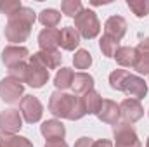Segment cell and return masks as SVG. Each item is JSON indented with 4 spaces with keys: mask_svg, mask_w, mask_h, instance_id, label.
I'll return each mask as SVG.
<instances>
[{
    "mask_svg": "<svg viewBox=\"0 0 149 147\" xmlns=\"http://www.w3.org/2000/svg\"><path fill=\"white\" fill-rule=\"evenodd\" d=\"M26 68H28V62H21V64H17V66H14V68H9L7 71H9V78H12V80H17V81H24V76H26Z\"/></svg>",
    "mask_w": 149,
    "mask_h": 147,
    "instance_id": "f546056e",
    "label": "cell"
},
{
    "mask_svg": "<svg viewBox=\"0 0 149 147\" xmlns=\"http://www.w3.org/2000/svg\"><path fill=\"white\" fill-rule=\"evenodd\" d=\"M40 133L43 135V139L49 140H63L66 135V128L61 123V119H47L40 125Z\"/></svg>",
    "mask_w": 149,
    "mask_h": 147,
    "instance_id": "5bb4252c",
    "label": "cell"
},
{
    "mask_svg": "<svg viewBox=\"0 0 149 147\" xmlns=\"http://www.w3.org/2000/svg\"><path fill=\"white\" fill-rule=\"evenodd\" d=\"M61 10H63L64 16L74 19V17L83 10V5H81L80 0H63V2H61Z\"/></svg>",
    "mask_w": 149,
    "mask_h": 147,
    "instance_id": "4316f807",
    "label": "cell"
},
{
    "mask_svg": "<svg viewBox=\"0 0 149 147\" xmlns=\"http://www.w3.org/2000/svg\"><path fill=\"white\" fill-rule=\"evenodd\" d=\"M130 76V71L127 69H114L109 74V87L116 92H123V85L127 81V78Z\"/></svg>",
    "mask_w": 149,
    "mask_h": 147,
    "instance_id": "d4e9b609",
    "label": "cell"
},
{
    "mask_svg": "<svg viewBox=\"0 0 149 147\" xmlns=\"http://www.w3.org/2000/svg\"><path fill=\"white\" fill-rule=\"evenodd\" d=\"M127 28H128V24H127L125 17H121V16H111L104 23V35H108V37H111L120 42L121 38L125 37Z\"/></svg>",
    "mask_w": 149,
    "mask_h": 147,
    "instance_id": "9a60e30c",
    "label": "cell"
},
{
    "mask_svg": "<svg viewBox=\"0 0 149 147\" xmlns=\"http://www.w3.org/2000/svg\"><path fill=\"white\" fill-rule=\"evenodd\" d=\"M92 147H114L111 140H106V139H99V140H94Z\"/></svg>",
    "mask_w": 149,
    "mask_h": 147,
    "instance_id": "e575fe53",
    "label": "cell"
},
{
    "mask_svg": "<svg viewBox=\"0 0 149 147\" xmlns=\"http://www.w3.org/2000/svg\"><path fill=\"white\" fill-rule=\"evenodd\" d=\"M23 116L19 109H14V107H9V109H3L0 112V132H5V133H17L21 128H23Z\"/></svg>",
    "mask_w": 149,
    "mask_h": 147,
    "instance_id": "9c48e42d",
    "label": "cell"
},
{
    "mask_svg": "<svg viewBox=\"0 0 149 147\" xmlns=\"http://www.w3.org/2000/svg\"><path fill=\"white\" fill-rule=\"evenodd\" d=\"M37 21V14L30 7H21L14 16L7 19L5 24V38L10 43H23L31 35V28Z\"/></svg>",
    "mask_w": 149,
    "mask_h": 147,
    "instance_id": "7a4b0ae2",
    "label": "cell"
},
{
    "mask_svg": "<svg viewBox=\"0 0 149 147\" xmlns=\"http://www.w3.org/2000/svg\"><path fill=\"white\" fill-rule=\"evenodd\" d=\"M40 21L42 26L45 28H56L59 23H61V12L56 10V9H43L37 17Z\"/></svg>",
    "mask_w": 149,
    "mask_h": 147,
    "instance_id": "603a6c76",
    "label": "cell"
},
{
    "mask_svg": "<svg viewBox=\"0 0 149 147\" xmlns=\"http://www.w3.org/2000/svg\"><path fill=\"white\" fill-rule=\"evenodd\" d=\"M50 78V73L47 68H43L42 64H38L35 61H30L28 59V68H26V76H24V81L28 87L31 88H42Z\"/></svg>",
    "mask_w": 149,
    "mask_h": 147,
    "instance_id": "52a82bcc",
    "label": "cell"
},
{
    "mask_svg": "<svg viewBox=\"0 0 149 147\" xmlns=\"http://www.w3.org/2000/svg\"><path fill=\"white\" fill-rule=\"evenodd\" d=\"M99 49H101L104 57H114L116 50L120 49V42L108 37V35H102V38L99 40Z\"/></svg>",
    "mask_w": 149,
    "mask_h": 147,
    "instance_id": "cb8c5ba5",
    "label": "cell"
},
{
    "mask_svg": "<svg viewBox=\"0 0 149 147\" xmlns=\"http://www.w3.org/2000/svg\"><path fill=\"white\" fill-rule=\"evenodd\" d=\"M24 97V85L12 78H2L0 80V99L7 104H17Z\"/></svg>",
    "mask_w": 149,
    "mask_h": 147,
    "instance_id": "5b68a950",
    "label": "cell"
},
{
    "mask_svg": "<svg viewBox=\"0 0 149 147\" xmlns=\"http://www.w3.org/2000/svg\"><path fill=\"white\" fill-rule=\"evenodd\" d=\"M114 59L121 68H134V64L137 61V50H135V47H128V45L120 47L114 54Z\"/></svg>",
    "mask_w": 149,
    "mask_h": 147,
    "instance_id": "ffe728a7",
    "label": "cell"
},
{
    "mask_svg": "<svg viewBox=\"0 0 149 147\" xmlns=\"http://www.w3.org/2000/svg\"><path fill=\"white\" fill-rule=\"evenodd\" d=\"M80 40H81V37H80V33L74 30V26H66V28L61 30L59 47H61L63 50H70V52H73L74 49H78Z\"/></svg>",
    "mask_w": 149,
    "mask_h": 147,
    "instance_id": "ac0fdd59",
    "label": "cell"
},
{
    "mask_svg": "<svg viewBox=\"0 0 149 147\" xmlns=\"http://www.w3.org/2000/svg\"><path fill=\"white\" fill-rule=\"evenodd\" d=\"M74 30L80 33V37L85 40H94L101 33V23L97 19V14L92 9H83L74 17Z\"/></svg>",
    "mask_w": 149,
    "mask_h": 147,
    "instance_id": "3957f363",
    "label": "cell"
},
{
    "mask_svg": "<svg viewBox=\"0 0 149 147\" xmlns=\"http://www.w3.org/2000/svg\"><path fill=\"white\" fill-rule=\"evenodd\" d=\"M146 147H149V137H148V142H146Z\"/></svg>",
    "mask_w": 149,
    "mask_h": 147,
    "instance_id": "d590c367",
    "label": "cell"
},
{
    "mask_svg": "<svg viewBox=\"0 0 149 147\" xmlns=\"http://www.w3.org/2000/svg\"><path fill=\"white\" fill-rule=\"evenodd\" d=\"M0 147H33L30 139L21 137L17 133H5L0 132Z\"/></svg>",
    "mask_w": 149,
    "mask_h": 147,
    "instance_id": "44dd1931",
    "label": "cell"
},
{
    "mask_svg": "<svg viewBox=\"0 0 149 147\" xmlns=\"http://www.w3.org/2000/svg\"><path fill=\"white\" fill-rule=\"evenodd\" d=\"M92 144H94V139H90V137H80L74 142V147H92Z\"/></svg>",
    "mask_w": 149,
    "mask_h": 147,
    "instance_id": "d6a6232c",
    "label": "cell"
},
{
    "mask_svg": "<svg viewBox=\"0 0 149 147\" xmlns=\"http://www.w3.org/2000/svg\"><path fill=\"white\" fill-rule=\"evenodd\" d=\"M135 50H137L139 54L149 55V37H148V38H144V40H141V42H139V45L135 47Z\"/></svg>",
    "mask_w": 149,
    "mask_h": 147,
    "instance_id": "1f68e13d",
    "label": "cell"
},
{
    "mask_svg": "<svg viewBox=\"0 0 149 147\" xmlns=\"http://www.w3.org/2000/svg\"><path fill=\"white\" fill-rule=\"evenodd\" d=\"M71 90L74 95H85L87 92L94 90V76L85 71L74 73L73 83H71Z\"/></svg>",
    "mask_w": 149,
    "mask_h": 147,
    "instance_id": "e0dca14e",
    "label": "cell"
},
{
    "mask_svg": "<svg viewBox=\"0 0 149 147\" xmlns=\"http://www.w3.org/2000/svg\"><path fill=\"white\" fill-rule=\"evenodd\" d=\"M127 5L135 14V17H148L149 16V0H128Z\"/></svg>",
    "mask_w": 149,
    "mask_h": 147,
    "instance_id": "83f0119b",
    "label": "cell"
},
{
    "mask_svg": "<svg viewBox=\"0 0 149 147\" xmlns=\"http://www.w3.org/2000/svg\"><path fill=\"white\" fill-rule=\"evenodd\" d=\"M80 97H81L85 114H97L99 112L101 106H102V97L97 90H90V92H87L85 95H80Z\"/></svg>",
    "mask_w": 149,
    "mask_h": 147,
    "instance_id": "d6986e66",
    "label": "cell"
},
{
    "mask_svg": "<svg viewBox=\"0 0 149 147\" xmlns=\"http://www.w3.org/2000/svg\"><path fill=\"white\" fill-rule=\"evenodd\" d=\"M73 76H74V71L71 68H61V69H57V73L54 76V87H56V90L64 92V90L71 88Z\"/></svg>",
    "mask_w": 149,
    "mask_h": 147,
    "instance_id": "7402d4cb",
    "label": "cell"
},
{
    "mask_svg": "<svg viewBox=\"0 0 149 147\" xmlns=\"http://www.w3.org/2000/svg\"><path fill=\"white\" fill-rule=\"evenodd\" d=\"M21 7L23 5H21L19 0H0V14H5L7 19L10 16H14Z\"/></svg>",
    "mask_w": 149,
    "mask_h": 147,
    "instance_id": "f1b7e54d",
    "label": "cell"
},
{
    "mask_svg": "<svg viewBox=\"0 0 149 147\" xmlns=\"http://www.w3.org/2000/svg\"><path fill=\"white\" fill-rule=\"evenodd\" d=\"M30 61H35L42 64L47 69H59L63 62V54L59 49H50V50H38L33 55H30Z\"/></svg>",
    "mask_w": 149,
    "mask_h": 147,
    "instance_id": "8fae6325",
    "label": "cell"
},
{
    "mask_svg": "<svg viewBox=\"0 0 149 147\" xmlns=\"http://www.w3.org/2000/svg\"><path fill=\"white\" fill-rule=\"evenodd\" d=\"M59 40H61V30H57V28H43L38 33V47H40V50L57 49Z\"/></svg>",
    "mask_w": 149,
    "mask_h": 147,
    "instance_id": "2e32d148",
    "label": "cell"
},
{
    "mask_svg": "<svg viewBox=\"0 0 149 147\" xmlns=\"http://www.w3.org/2000/svg\"><path fill=\"white\" fill-rule=\"evenodd\" d=\"M43 147H70V146H68L66 140L63 139V140H49V142H45Z\"/></svg>",
    "mask_w": 149,
    "mask_h": 147,
    "instance_id": "836d02e7",
    "label": "cell"
},
{
    "mask_svg": "<svg viewBox=\"0 0 149 147\" xmlns=\"http://www.w3.org/2000/svg\"><path fill=\"white\" fill-rule=\"evenodd\" d=\"M95 116H97L99 121L114 126L120 121V104H116L111 99H102V106H101V109Z\"/></svg>",
    "mask_w": 149,
    "mask_h": 147,
    "instance_id": "4fadbf2b",
    "label": "cell"
},
{
    "mask_svg": "<svg viewBox=\"0 0 149 147\" xmlns=\"http://www.w3.org/2000/svg\"><path fill=\"white\" fill-rule=\"evenodd\" d=\"M113 137H114V147H142L135 128L130 123L118 121L113 126Z\"/></svg>",
    "mask_w": 149,
    "mask_h": 147,
    "instance_id": "277c9868",
    "label": "cell"
},
{
    "mask_svg": "<svg viewBox=\"0 0 149 147\" xmlns=\"http://www.w3.org/2000/svg\"><path fill=\"white\" fill-rule=\"evenodd\" d=\"M73 64L76 69H88L92 66V55L85 49H78L73 55Z\"/></svg>",
    "mask_w": 149,
    "mask_h": 147,
    "instance_id": "484cf974",
    "label": "cell"
},
{
    "mask_svg": "<svg viewBox=\"0 0 149 147\" xmlns=\"http://www.w3.org/2000/svg\"><path fill=\"white\" fill-rule=\"evenodd\" d=\"M49 112L56 116V119H70V121H78L85 114L81 97L74 94H66L61 90H56L49 97Z\"/></svg>",
    "mask_w": 149,
    "mask_h": 147,
    "instance_id": "6da1fadb",
    "label": "cell"
},
{
    "mask_svg": "<svg viewBox=\"0 0 149 147\" xmlns=\"http://www.w3.org/2000/svg\"><path fill=\"white\" fill-rule=\"evenodd\" d=\"M144 116V107L141 104V101L137 99H125L120 102V118L125 123H137L141 118Z\"/></svg>",
    "mask_w": 149,
    "mask_h": 147,
    "instance_id": "ba28073f",
    "label": "cell"
},
{
    "mask_svg": "<svg viewBox=\"0 0 149 147\" xmlns=\"http://www.w3.org/2000/svg\"><path fill=\"white\" fill-rule=\"evenodd\" d=\"M19 112L23 116V119L30 125L38 123L42 119V114H43V106L40 102V99L35 95H24L19 102Z\"/></svg>",
    "mask_w": 149,
    "mask_h": 147,
    "instance_id": "8992f818",
    "label": "cell"
},
{
    "mask_svg": "<svg viewBox=\"0 0 149 147\" xmlns=\"http://www.w3.org/2000/svg\"><path fill=\"white\" fill-rule=\"evenodd\" d=\"M123 92L130 97V99H144L148 95V83L144 81V78L137 76V74H130L123 85Z\"/></svg>",
    "mask_w": 149,
    "mask_h": 147,
    "instance_id": "7c38bea8",
    "label": "cell"
},
{
    "mask_svg": "<svg viewBox=\"0 0 149 147\" xmlns=\"http://www.w3.org/2000/svg\"><path fill=\"white\" fill-rule=\"evenodd\" d=\"M26 59H30V50L23 45H7L2 50V62L5 64L7 69L21 62H26Z\"/></svg>",
    "mask_w": 149,
    "mask_h": 147,
    "instance_id": "30bf717a",
    "label": "cell"
},
{
    "mask_svg": "<svg viewBox=\"0 0 149 147\" xmlns=\"http://www.w3.org/2000/svg\"><path fill=\"white\" fill-rule=\"evenodd\" d=\"M134 69L139 74H149V55L137 52V61L134 64Z\"/></svg>",
    "mask_w": 149,
    "mask_h": 147,
    "instance_id": "4dcf8cb0",
    "label": "cell"
}]
</instances>
